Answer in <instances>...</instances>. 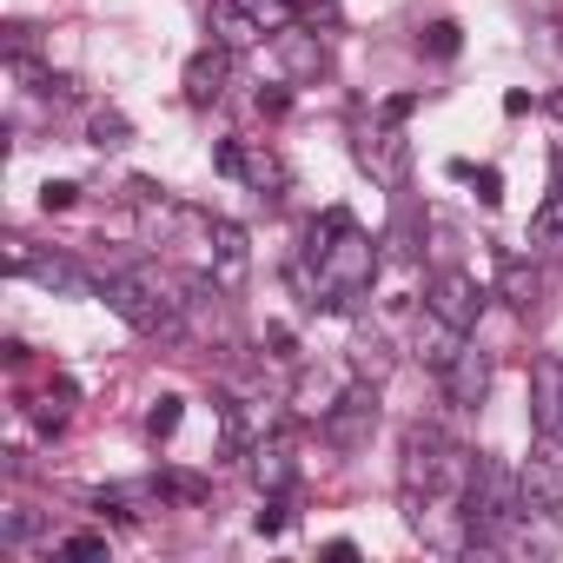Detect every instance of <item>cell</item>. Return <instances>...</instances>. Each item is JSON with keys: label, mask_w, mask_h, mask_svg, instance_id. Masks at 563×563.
<instances>
[{"label": "cell", "mask_w": 563, "mask_h": 563, "mask_svg": "<svg viewBox=\"0 0 563 563\" xmlns=\"http://www.w3.org/2000/svg\"><path fill=\"white\" fill-rule=\"evenodd\" d=\"M299 286L312 292V306L325 312H345L372 292V278H378V245L372 232L352 225V212H325L312 232H306V258H299Z\"/></svg>", "instance_id": "obj_1"}, {"label": "cell", "mask_w": 563, "mask_h": 563, "mask_svg": "<svg viewBox=\"0 0 563 563\" xmlns=\"http://www.w3.org/2000/svg\"><path fill=\"white\" fill-rule=\"evenodd\" d=\"M471 477V451L451 444L438 424H411L405 431V464H398V484H405V504H411V523H424V504L464 490Z\"/></svg>", "instance_id": "obj_2"}, {"label": "cell", "mask_w": 563, "mask_h": 563, "mask_svg": "<svg viewBox=\"0 0 563 563\" xmlns=\"http://www.w3.org/2000/svg\"><path fill=\"white\" fill-rule=\"evenodd\" d=\"M100 299L146 339H186V299H173L153 272H113L100 278Z\"/></svg>", "instance_id": "obj_3"}, {"label": "cell", "mask_w": 563, "mask_h": 563, "mask_svg": "<svg viewBox=\"0 0 563 563\" xmlns=\"http://www.w3.org/2000/svg\"><path fill=\"white\" fill-rule=\"evenodd\" d=\"M457 504H464L471 543H497V537H504V523H510V517H523V510H517V471H504L497 457H471V477H464Z\"/></svg>", "instance_id": "obj_4"}, {"label": "cell", "mask_w": 563, "mask_h": 563, "mask_svg": "<svg viewBox=\"0 0 563 563\" xmlns=\"http://www.w3.org/2000/svg\"><path fill=\"white\" fill-rule=\"evenodd\" d=\"M212 166L225 173V179H239L245 192H258L265 206H278L292 192V173H286V159H278L265 140H219L212 146Z\"/></svg>", "instance_id": "obj_5"}, {"label": "cell", "mask_w": 563, "mask_h": 563, "mask_svg": "<svg viewBox=\"0 0 563 563\" xmlns=\"http://www.w3.org/2000/svg\"><path fill=\"white\" fill-rule=\"evenodd\" d=\"M517 510L523 517L563 510V431H537L530 457L517 464Z\"/></svg>", "instance_id": "obj_6"}, {"label": "cell", "mask_w": 563, "mask_h": 563, "mask_svg": "<svg viewBox=\"0 0 563 563\" xmlns=\"http://www.w3.org/2000/svg\"><path fill=\"white\" fill-rule=\"evenodd\" d=\"M319 424H325V444H332V451H365L372 431H378V385L358 378V385L332 391V405H325Z\"/></svg>", "instance_id": "obj_7"}, {"label": "cell", "mask_w": 563, "mask_h": 563, "mask_svg": "<svg viewBox=\"0 0 563 563\" xmlns=\"http://www.w3.org/2000/svg\"><path fill=\"white\" fill-rule=\"evenodd\" d=\"M424 312H438L444 325L471 332V325L484 319V286H477L471 272H438L431 286H424Z\"/></svg>", "instance_id": "obj_8"}, {"label": "cell", "mask_w": 563, "mask_h": 563, "mask_svg": "<svg viewBox=\"0 0 563 563\" xmlns=\"http://www.w3.org/2000/svg\"><path fill=\"white\" fill-rule=\"evenodd\" d=\"M278 431V405L272 398H225L219 405V438H225V451L232 457H245L258 438H272Z\"/></svg>", "instance_id": "obj_9"}, {"label": "cell", "mask_w": 563, "mask_h": 563, "mask_svg": "<svg viewBox=\"0 0 563 563\" xmlns=\"http://www.w3.org/2000/svg\"><path fill=\"white\" fill-rule=\"evenodd\" d=\"M225 87H232V47L206 41V47L186 60V74H179V93H186V107H212V100H225Z\"/></svg>", "instance_id": "obj_10"}, {"label": "cell", "mask_w": 563, "mask_h": 563, "mask_svg": "<svg viewBox=\"0 0 563 563\" xmlns=\"http://www.w3.org/2000/svg\"><path fill=\"white\" fill-rule=\"evenodd\" d=\"M358 166L372 173V179H385V186H398L405 179V159H411V146H405V133H391V120L378 113L372 126H358Z\"/></svg>", "instance_id": "obj_11"}, {"label": "cell", "mask_w": 563, "mask_h": 563, "mask_svg": "<svg viewBox=\"0 0 563 563\" xmlns=\"http://www.w3.org/2000/svg\"><path fill=\"white\" fill-rule=\"evenodd\" d=\"M272 54H278V74H286V87H312L319 74H325V41L312 34V27H286L272 41Z\"/></svg>", "instance_id": "obj_12"}, {"label": "cell", "mask_w": 563, "mask_h": 563, "mask_svg": "<svg viewBox=\"0 0 563 563\" xmlns=\"http://www.w3.org/2000/svg\"><path fill=\"white\" fill-rule=\"evenodd\" d=\"M444 398H451L457 411H477V405L490 398V352H477V345L464 339V352L444 365Z\"/></svg>", "instance_id": "obj_13"}, {"label": "cell", "mask_w": 563, "mask_h": 563, "mask_svg": "<svg viewBox=\"0 0 563 563\" xmlns=\"http://www.w3.org/2000/svg\"><path fill=\"white\" fill-rule=\"evenodd\" d=\"M206 27H212V41L232 47V54H245V47H258V41L272 34V27L258 21L252 0H212V8H206Z\"/></svg>", "instance_id": "obj_14"}, {"label": "cell", "mask_w": 563, "mask_h": 563, "mask_svg": "<svg viewBox=\"0 0 563 563\" xmlns=\"http://www.w3.org/2000/svg\"><path fill=\"white\" fill-rule=\"evenodd\" d=\"M245 464H252V484H258L265 497H278V490L299 484V457H292L286 438H258V444L245 451Z\"/></svg>", "instance_id": "obj_15"}, {"label": "cell", "mask_w": 563, "mask_h": 563, "mask_svg": "<svg viewBox=\"0 0 563 563\" xmlns=\"http://www.w3.org/2000/svg\"><path fill=\"white\" fill-rule=\"evenodd\" d=\"M206 245H212V272H219V286H245V225L239 219H206Z\"/></svg>", "instance_id": "obj_16"}, {"label": "cell", "mask_w": 563, "mask_h": 563, "mask_svg": "<svg viewBox=\"0 0 563 563\" xmlns=\"http://www.w3.org/2000/svg\"><path fill=\"white\" fill-rule=\"evenodd\" d=\"M530 418H537V431H563V358H537V372H530Z\"/></svg>", "instance_id": "obj_17"}, {"label": "cell", "mask_w": 563, "mask_h": 563, "mask_svg": "<svg viewBox=\"0 0 563 563\" xmlns=\"http://www.w3.org/2000/svg\"><path fill=\"white\" fill-rule=\"evenodd\" d=\"M457 352H464V332H457V325H444L438 312H424V319H418V358L444 378V365H451Z\"/></svg>", "instance_id": "obj_18"}, {"label": "cell", "mask_w": 563, "mask_h": 563, "mask_svg": "<svg viewBox=\"0 0 563 563\" xmlns=\"http://www.w3.org/2000/svg\"><path fill=\"white\" fill-rule=\"evenodd\" d=\"M74 405H80V391H74L67 378H60V385H47V391H41V398L27 405V418H34V424H41L47 438H60V431H67V418H74Z\"/></svg>", "instance_id": "obj_19"}, {"label": "cell", "mask_w": 563, "mask_h": 563, "mask_svg": "<svg viewBox=\"0 0 563 563\" xmlns=\"http://www.w3.org/2000/svg\"><path fill=\"white\" fill-rule=\"evenodd\" d=\"M530 245H537V252H563V186L537 199V212H530Z\"/></svg>", "instance_id": "obj_20"}, {"label": "cell", "mask_w": 563, "mask_h": 563, "mask_svg": "<svg viewBox=\"0 0 563 563\" xmlns=\"http://www.w3.org/2000/svg\"><path fill=\"white\" fill-rule=\"evenodd\" d=\"M391 365H398V358H391V345H385L378 332H358V339H352V372H358V378L385 385V378H391Z\"/></svg>", "instance_id": "obj_21"}, {"label": "cell", "mask_w": 563, "mask_h": 563, "mask_svg": "<svg viewBox=\"0 0 563 563\" xmlns=\"http://www.w3.org/2000/svg\"><path fill=\"white\" fill-rule=\"evenodd\" d=\"M27 278H41L47 292H87V272L74 265V258H60V252H47V258H34L27 265Z\"/></svg>", "instance_id": "obj_22"}, {"label": "cell", "mask_w": 563, "mask_h": 563, "mask_svg": "<svg viewBox=\"0 0 563 563\" xmlns=\"http://www.w3.org/2000/svg\"><path fill=\"white\" fill-rule=\"evenodd\" d=\"M87 140H93L100 153H113V146H126V140H133V120H126L120 107H93V120H87Z\"/></svg>", "instance_id": "obj_23"}, {"label": "cell", "mask_w": 563, "mask_h": 563, "mask_svg": "<svg viewBox=\"0 0 563 563\" xmlns=\"http://www.w3.org/2000/svg\"><path fill=\"white\" fill-rule=\"evenodd\" d=\"M537 292H543V278H537L523 258H510V265H504V299H510L517 312H530V306H537Z\"/></svg>", "instance_id": "obj_24"}, {"label": "cell", "mask_w": 563, "mask_h": 563, "mask_svg": "<svg viewBox=\"0 0 563 563\" xmlns=\"http://www.w3.org/2000/svg\"><path fill=\"white\" fill-rule=\"evenodd\" d=\"M179 418H186V398H173V391H166V398H153V411H146V438H153V444H166V438L179 431Z\"/></svg>", "instance_id": "obj_25"}, {"label": "cell", "mask_w": 563, "mask_h": 563, "mask_svg": "<svg viewBox=\"0 0 563 563\" xmlns=\"http://www.w3.org/2000/svg\"><path fill=\"white\" fill-rule=\"evenodd\" d=\"M418 47H424L431 60H451V54L464 47V41H457V21H431V27L418 34Z\"/></svg>", "instance_id": "obj_26"}, {"label": "cell", "mask_w": 563, "mask_h": 563, "mask_svg": "<svg viewBox=\"0 0 563 563\" xmlns=\"http://www.w3.org/2000/svg\"><path fill=\"white\" fill-rule=\"evenodd\" d=\"M286 523H292V510H286V490H278V497H265V504H258V517H252V530H258V537H278Z\"/></svg>", "instance_id": "obj_27"}, {"label": "cell", "mask_w": 563, "mask_h": 563, "mask_svg": "<svg viewBox=\"0 0 563 563\" xmlns=\"http://www.w3.org/2000/svg\"><path fill=\"white\" fill-rule=\"evenodd\" d=\"M27 537H41V517H34V510H21V504H14V510H8V517H0V543H27Z\"/></svg>", "instance_id": "obj_28"}, {"label": "cell", "mask_w": 563, "mask_h": 563, "mask_svg": "<svg viewBox=\"0 0 563 563\" xmlns=\"http://www.w3.org/2000/svg\"><path fill=\"white\" fill-rule=\"evenodd\" d=\"M265 345H272V352H265L272 365H299V339H292L286 325H265Z\"/></svg>", "instance_id": "obj_29"}, {"label": "cell", "mask_w": 563, "mask_h": 563, "mask_svg": "<svg viewBox=\"0 0 563 563\" xmlns=\"http://www.w3.org/2000/svg\"><path fill=\"white\" fill-rule=\"evenodd\" d=\"M60 556H67V563H93V556H107V537H93V530H87V537H67Z\"/></svg>", "instance_id": "obj_30"}, {"label": "cell", "mask_w": 563, "mask_h": 563, "mask_svg": "<svg viewBox=\"0 0 563 563\" xmlns=\"http://www.w3.org/2000/svg\"><path fill=\"white\" fill-rule=\"evenodd\" d=\"M471 186H477V199H484V206H504V173H497V166H477V173H471Z\"/></svg>", "instance_id": "obj_31"}, {"label": "cell", "mask_w": 563, "mask_h": 563, "mask_svg": "<svg viewBox=\"0 0 563 563\" xmlns=\"http://www.w3.org/2000/svg\"><path fill=\"white\" fill-rule=\"evenodd\" d=\"M74 199H80V186H74V179H47V186H41V206H47V212H67Z\"/></svg>", "instance_id": "obj_32"}, {"label": "cell", "mask_w": 563, "mask_h": 563, "mask_svg": "<svg viewBox=\"0 0 563 563\" xmlns=\"http://www.w3.org/2000/svg\"><path fill=\"white\" fill-rule=\"evenodd\" d=\"M166 497H179V504H199V497H206V484H199V477H166Z\"/></svg>", "instance_id": "obj_33"}, {"label": "cell", "mask_w": 563, "mask_h": 563, "mask_svg": "<svg viewBox=\"0 0 563 563\" xmlns=\"http://www.w3.org/2000/svg\"><path fill=\"white\" fill-rule=\"evenodd\" d=\"M27 265H34V252H27V239H8V272H14V278H27Z\"/></svg>", "instance_id": "obj_34"}, {"label": "cell", "mask_w": 563, "mask_h": 563, "mask_svg": "<svg viewBox=\"0 0 563 563\" xmlns=\"http://www.w3.org/2000/svg\"><path fill=\"white\" fill-rule=\"evenodd\" d=\"M325 556H339V563H352V556H358V543H352V537H332V543H325Z\"/></svg>", "instance_id": "obj_35"}, {"label": "cell", "mask_w": 563, "mask_h": 563, "mask_svg": "<svg viewBox=\"0 0 563 563\" xmlns=\"http://www.w3.org/2000/svg\"><path fill=\"white\" fill-rule=\"evenodd\" d=\"M550 113H556V120H563V87H556V93H550Z\"/></svg>", "instance_id": "obj_36"}]
</instances>
